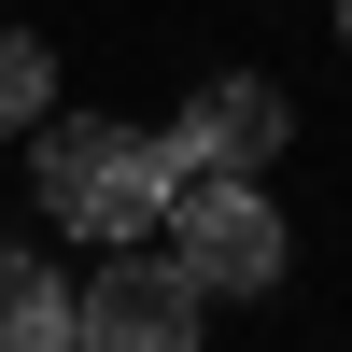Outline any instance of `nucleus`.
Instances as JSON below:
<instances>
[{
	"mask_svg": "<svg viewBox=\"0 0 352 352\" xmlns=\"http://www.w3.org/2000/svg\"><path fill=\"white\" fill-rule=\"evenodd\" d=\"M28 184H43V212L71 226L85 254H99V240H155V212H169V141L127 127V113H43Z\"/></svg>",
	"mask_w": 352,
	"mask_h": 352,
	"instance_id": "1",
	"label": "nucleus"
},
{
	"mask_svg": "<svg viewBox=\"0 0 352 352\" xmlns=\"http://www.w3.org/2000/svg\"><path fill=\"white\" fill-rule=\"evenodd\" d=\"M155 240L197 268V296H268V282H282V254H296L254 169H169V212H155Z\"/></svg>",
	"mask_w": 352,
	"mask_h": 352,
	"instance_id": "2",
	"label": "nucleus"
},
{
	"mask_svg": "<svg viewBox=\"0 0 352 352\" xmlns=\"http://www.w3.org/2000/svg\"><path fill=\"white\" fill-rule=\"evenodd\" d=\"M197 324H212V296H197V268L169 240H99V268H85V296H71L85 352H184Z\"/></svg>",
	"mask_w": 352,
	"mask_h": 352,
	"instance_id": "3",
	"label": "nucleus"
},
{
	"mask_svg": "<svg viewBox=\"0 0 352 352\" xmlns=\"http://www.w3.org/2000/svg\"><path fill=\"white\" fill-rule=\"evenodd\" d=\"M282 141H296V99L268 71H212L184 99V127H169V169H268Z\"/></svg>",
	"mask_w": 352,
	"mask_h": 352,
	"instance_id": "4",
	"label": "nucleus"
},
{
	"mask_svg": "<svg viewBox=\"0 0 352 352\" xmlns=\"http://www.w3.org/2000/svg\"><path fill=\"white\" fill-rule=\"evenodd\" d=\"M0 352H71V282L0 240Z\"/></svg>",
	"mask_w": 352,
	"mask_h": 352,
	"instance_id": "5",
	"label": "nucleus"
},
{
	"mask_svg": "<svg viewBox=\"0 0 352 352\" xmlns=\"http://www.w3.org/2000/svg\"><path fill=\"white\" fill-rule=\"evenodd\" d=\"M56 113V56H43V28H0V127H43Z\"/></svg>",
	"mask_w": 352,
	"mask_h": 352,
	"instance_id": "6",
	"label": "nucleus"
},
{
	"mask_svg": "<svg viewBox=\"0 0 352 352\" xmlns=\"http://www.w3.org/2000/svg\"><path fill=\"white\" fill-rule=\"evenodd\" d=\"M338 43H352V0H338Z\"/></svg>",
	"mask_w": 352,
	"mask_h": 352,
	"instance_id": "7",
	"label": "nucleus"
}]
</instances>
